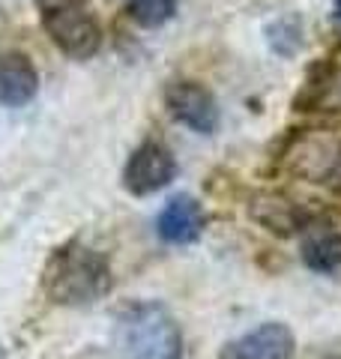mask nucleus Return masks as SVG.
Returning a JSON list of instances; mask_svg holds the SVG:
<instances>
[{
  "label": "nucleus",
  "mask_w": 341,
  "mask_h": 359,
  "mask_svg": "<svg viewBox=\"0 0 341 359\" xmlns=\"http://www.w3.org/2000/svg\"><path fill=\"white\" fill-rule=\"evenodd\" d=\"M42 290L57 306H90L111 290V264L78 240L63 243L42 269Z\"/></svg>",
  "instance_id": "f257e3e1"
},
{
  "label": "nucleus",
  "mask_w": 341,
  "mask_h": 359,
  "mask_svg": "<svg viewBox=\"0 0 341 359\" xmlns=\"http://www.w3.org/2000/svg\"><path fill=\"white\" fill-rule=\"evenodd\" d=\"M117 359H180L183 335L177 320L159 302H135L123 309L114 327Z\"/></svg>",
  "instance_id": "f03ea898"
},
{
  "label": "nucleus",
  "mask_w": 341,
  "mask_h": 359,
  "mask_svg": "<svg viewBox=\"0 0 341 359\" xmlns=\"http://www.w3.org/2000/svg\"><path fill=\"white\" fill-rule=\"evenodd\" d=\"M54 48L72 60H90L102 48V25L90 0H33Z\"/></svg>",
  "instance_id": "7ed1b4c3"
},
{
  "label": "nucleus",
  "mask_w": 341,
  "mask_h": 359,
  "mask_svg": "<svg viewBox=\"0 0 341 359\" xmlns=\"http://www.w3.org/2000/svg\"><path fill=\"white\" fill-rule=\"evenodd\" d=\"M177 177V159L162 141H144L123 165V189L135 198L162 192Z\"/></svg>",
  "instance_id": "20e7f679"
},
{
  "label": "nucleus",
  "mask_w": 341,
  "mask_h": 359,
  "mask_svg": "<svg viewBox=\"0 0 341 359\" xmlns=\"http://www.w3.org/2000/svg\"><path fill=\"white\" fill-rule=\"evenodd\" d=\"M165 108L177 123H183L198 135H215L222 123V111L215 96L198 81H170L165 87Z\"/></svg>",
  "instance_id": "39448f33"
},
{
  "label": "nucleus",
  "mask_w": 341,
  "mask_h": 359,
  "mask_svg": "<svg viewBox=\"0 0 341 359\" xmlns=\"http://www.w3.org/2000/svg\"><path fill=\"white\" fill-rule=\"evenodd\" d=\"M203 207L192 195H174L156 219V231L168 245H189L203 233Z\"/></svg>",
  "instance_id": "423d86ee"
},
{
  "label": "nucleus",
  "mask_w": 341,
  "mask_h": 359,
  "mask_svg": "<svg viewBox=\"0 0 341 359\" xmlns=\"http://www.w3.org/2000/svg\"><path fill=\"white\" fill-rule=\"evenodd\" d=\"M293 332L284 323H264L252 332L225 344L219 359H290Z\"/></svg>",
  "instance_id": "0eeeda50"
},
{
  "label": "nucleus",
  "mask_w": 341,
  "mask_h": 359,
  "mask_svg": "<svg viewBox=\"0 0 341 359\" xmlns=\"http://www.w3.org/2000/svg\"><path fill=\"white\" fill-rule=\"evenodd\" d=\"M39 93V72L25 51H0V105L25 108Z\"/></svg>",
  "instance_id": "6e6552de"
},
{
  "label": "nucleus",
  "mask_w": 341,
  "mask_h": 359,
  "mask_svg": "<svg viewBox=\"0 0 341 359\" xmlns=\"http://www.w3.org/2000/svg\"><path fill=\"white\" fill-rule=\"evenodd\" d=\"M302 261L314 273H333L341 266V224L333 219H309L302 224Z\"/></svg>",
  "instance_id": "1a4fd4ad"
},
{
  "label": "nucleus",
  "mask_w": 341,
  "mask_h": 359,
  "mask_svg": "<svg viewBox=\"0 0 341 359\" xmlns=\"http://www.w3.org/2000/svg\"><path fill=\"white\" fill-rule=\"evenodd\" d=\"M248 212H252L267 231H279V233H290L293 228L302 231V224L309 222V219H302L297 204H290V201L281 195H258L255 204L248 207Z\"/></svg>",
  "instance_id": "9d476101"
},
{
  "label": "nucleus",
  "mask_w": 341,
  "mask_h": 359,
  "mask_svg": "<svg viewBox=\"0 0 341 359\" xmlns=\"http://www.w3.org/2000/svg\"><path fill=\"white\" fill-rule=\"evenodd\" d=\"M267 45L279 57H293L302 48V18L300 15H281L267 25Z\"/></svg>",
  "instance_id": "9b49d317"
},
{
  "label": "nucleus",
  "mask_w": 341,
  "mask_h": 359,
  "mask_svg": "<svg viewBox=\"0 0 341 359\" xmlns=\"http://www.w3.org/2000/svg\"><path fill=\"white\" fill-rule=\"evenodd\" d=\"M177 6H180V0H129L126 15L138 27L156 30V27L168 25V21L177 15Z\"/></svg>",
  "instance_id": "f8f14e48"
},
{
  "label": "nucleus",
  "mask_w": 341,
  "mask_h": 359,
  "mask_svg": "<svg viewBox=\"0 0 341 359\" xmlns=\"http://www.w3.org/2000/svg\"><path fill=\"white\" fill-rule=\"evenodd\" d=\"M335 18L341 21V0H335Z\"/></svg>",
  "instance_id": "ddd939ff"
}]
</instances>
